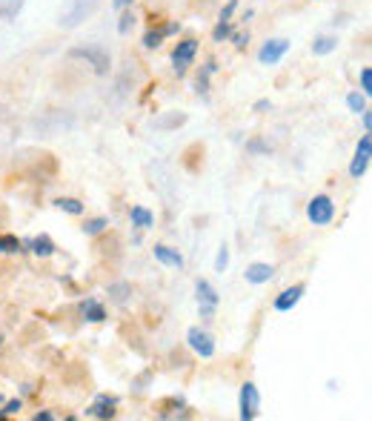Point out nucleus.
Listing matches in <instances>:
<instances>
[{
    "instance_id": "14",
    "label": "nucleus",
    "mask_w": 372,
    "mask_h": 421,
    "mask_svg": "<svg viewBox=\"0 0 372 421\" xmlns=\"http://www.w3.org/2000/svg\"><path fill=\"white\" fill-rule=\"evenodd\" d=\"M81 313H84V318H86V321H92V324L106 321V310H103V304H101V301H95V298H86V301L81 304Z\"/></svg>"
},
{
    "instance_id": "29",
    "label": "nucleus",
    "mask_w": 372,
    "mask_h": 421,
    "mask_svg": "<svg viewBox=\"0 0 372 421\" xmlns=\"http://www.w3.org/2000/svg\"><path fill=\"white\" fill-rule=\"evenodd\" d=\"M235 9H238V0H230V4H227V6H223V9H220V21H230Z\"/></svg>"
},
{
    "instance_id": "12",
    "label": "nucleus",
    "mask_w": 372,
    "mask_h": 421,
    "mask_svg": "<svg viewBox=\"0 0 372 421\" xmlns=\"http://www.w3.org/2000/svg\"><path fill=\"white\" fill-rule=\"evenodd\" d=\"M272 275H275V269L269 264H249L244 272V278L249 284H266V281H272Z\"/></svg>"
},
{
    "instance_id": "4",
    "label": "nucleus",
    "mask_w": 372,
    "mask_h": 421,
    "mask_svg": "<svg viewBox=\"0 0 372 421\" xmlns=\"http://www.w3.org/2000/svg\"><path fill=\"white\" fill-rule=\"evenodd\" d=\"M195 55H198V40H192V38H186V40H181V43L175 46V52H172L175 75H186V69L192 66Z\"/></svg>"
},
{
    "instance_id": "26",
    "label": "nucleus",
    "mask_w": 372,
    "mask_h": 421,
    "mask_svg": "<svg viewBox=\"0 0 372 421\" xmlns=\"http://www.w3.org/2000/svg\"><path fill=\"white\" fill-rule=\"evenodd\" d=\"M361 92L363 95H372V69L369 66L361 69Z\"/></svg>"
},
{
    "instance_id": "17",
    "label": "nucleus",
    "mask_w": 372,
    "mask_h": 421,
    "mask_svg": "<svg viewBox=\"0 0 372 421\" xmlns=\"http://www.w3.org/2000/svg\"><path fill=\"white\" fill-rule=\"evenodd\" d=\"M23 4H26V0H0V21L12 23V21L21 15Z\"/></svg>"
},
{
    "instance_id": "39",
    "label": "nucleus",
    "mask_w": 372,
    "mask_h": 421,
    "mask_svg": "<svg viewBox=\"0 0 372 421\" xmlns=\"http://www.w3.org/2000/svg\"><path fill=\"white\" fill-rule=\"evenodd\" d=\"M0 404H4V395H0Z\"/></svg>"
},
{
    "instance_id": "21",
    "label": "nucleus",
    "mask_w": 372,
    "mask_h": 421,
    "mask_svg": "<svg viewBox=\"0 0 372 421\" xmlns=\"http://www.w3.org/2000/svg\"><path fill=\"white\" fill-rule=\"evenodd\" d=\"M346 106H349L355 115H361V112L366 109V95H361V92H349V95H346Z\"/></svg>"
},
{
    "instance_id": "2",
    "label": "nucleus",
    "mask_w": 372,
    "mask_h": 421,
    "mask_svg": "<svg viewBox=\"0 0 372 421\" xmlns=\"http://www.w3.org/2000/svg\"><path fill=\"white\" fill-rule=\"evenodd\" d=\"M95 4H98V0H72V6L60 15V26H66V29L81 26L95 12Z\"/></svg>"
},
{
    "instance_id": "11",
    "label": "nucleus",
    "mask_w": 372,
    "mask_h": 421,
    "mask_svg": "<svg viewBox=\"0 0 372 421\" xmlns=\"http://www.w3.org/2000/svg\"><path fill=\"white\" fill-rule=\"evenodd\" d=\"M301 296H304V284H295V287L283 290V293L275 298V310H278V313H289L298 301H301Z\"/></svg>"
},
{
    "instance_id": "30",
    "label": "nucleus",
    "mask_w": 372,
    "mask_h": 421,
    "mask_svg": "<svg viewBox=\"0 0 372 421\" xmlns=\"http://www.w3.org/2000/svg\"><path fill=\"white\" fill-rule=\"evenodd\" d=\"M247 150L249 152H272V147L264 144V140H252V144H247Z\"/></svg>"
},
{
    "instance_id": "37",
    "label": "nucleus",
    "mask_w": 372,
    "mask_h": 421,
    "mask_svg": "<svg viewBox=\"0 0 372 421\" xmlns=\"http://www.w3.org/2000/svg\"><path fill=\"white\" fill-rule=\"evenodd\" d=\"M132 4H135V0H112L115 9H126V6H132Z\"/></svg>"
},
{
    "instance_id": "16",
    "label": "nucleus",
    "mask_w": 372,
    "mask_h": 421,
    "mask_svg": "<svg viewBox=\"0 0 372 421\" xmlns=\"http://www.w3.org/2000/svg\"><path fill=\"white\" fill-rule=\"evenodd\" d=\"M26 247H32V252H35V255H40V258L55 255V241H52L49 235H38V238L26 241Z\"/></svg>"
},
{
    "instance_id": "13",
    "label": "nucleus",
    "mask_w": 372,
    "mask_h": 421,
    "mask_svg": "<svg viewBox=\"0 0 372 421\" xmlns=\"http://www.w3.org/2000/svg\"><path fill=\"white\" fill-rule=\"evenodd\" d=\"M155 258H158L161 264H167V266H175V269L184 266V255H181L178 249L167 247V244H155Z\"/></svg>"
},
{
    "instance_id": "22",
    "label": "nucleus",
    "mask_w": 372,
    "mask_h": 421,
    "mask_svg": "<svg viewBox=\"0 0 372 421\" xmlns=\"http://www.w3.org/2000/svg\"><path fill=\"white\" fill-rule=\"evenodd\" d=\"M0 252H23V244L15 235H0Z\"/></svg>"
},
{
    "instance_id": "3",
    "label": "nucleus",
    "mask_w": 372,
    "mask_h": 421,
    "mask_svg": "<svg viewBox=\"0 0 372 421\" xmlns=\"http://www.w3.org/2000/svg\"><path fill=\"white\" fill-rule=\"evenodd\" d=\"M369 155H372V137H369V132H363L361 140H358V147H355V158H352V164H349V175H352V178H363V175H366Z\"/></svg>"
},
{
    "instance_id": "8",
    "label": "nucleus",
    "mask_w": 372,
    "mask_h": 421,
    "mask_svg": "<svg viewBox=\"0 0 372 421\" xmlns=\"http://www.w3.org/2000/svg\"><path fill=\"white\" fill-rule=\"evenodd\" d=\"M258 407H261L258 387H255L252 381H247V384L241 387V418H244V421L258 418Z\"/></svg>"
},
{
    "instance_id": "5",
    "label": "nucleus",
    "mask_w": 372,
    "mask_h": 421,
    "mask_svg": "<svg viewBox=\"0 0 372 421\" xmlns=\"http://www.w3.org/2000/svg\"><path fill=\"white\" fill-rule=\"evenodd\" d=\"M186 341H189V347L195 349V353H198L201 359H212V356H215V338H212L206 330H201V327H189Z\"/></svg>"
},
{
    "instance_id": "9",
    "label": "nucleus",
    "mask_w": 372,
    "mask_h": 421,
    "mask_svg": "<svg viewBox=\"0 0 372 421\" xmlns=\"http://www.w3.org/2000/svg\"><path fill=\"white\" fill-rule=\"evenodd\" d=\"M195 293H198V304H201V315L203 318H212V313H215V307H218V293H215V287L209 284V281H198L195 284Z\"/></svg>"
},
{
    "instance_id": "34",
    "label": "nucleus",
    "mask_w": 372,
    "mask_h": 421,
    "mask_svg": "<svg viewBox=\"0 0 372 421\" xmlns=\"http://www.w3.org/2000/svg\"><path fill=\"white\" fill-rule=\"evenodd\" d=\"M161 32H164V38H169V35H178V32H181V23H178V21H175V23H167Z\"/></svg>"
},
{
    "instance_id": "35",
    "label": "nucleus",
    "mask_w": 372,
    "mask_h": 421,
    "mask_svg": "<svg viewBox=\"0 0 372 421\" xmlns=\"http://www.w3.org/2000/svg\"><path fill=\"white\" fill-rule=\"evenodd\" d=\"M361 123H363V129L369 132V126H372V115H369V109H363V112H361Z\"/></svg>"
},
{
    "instance_id": "32",
    "label": "nucleus",
    "mask_w": 372,
    "mask_h": 421,
    "mask_svg": "<svg viewBox=\"0 0 372 421\" xmlns=\"http://www.w3.org/2000/svg\"><path fill=\"white\" fill-rule=\"evenodd\" d=\"M230 38H232V43H235V46H238V49H244V46H247V43H249V35H244V32H232V35H230Z\"/></svg>"
},
{
    "instance_id": "23",
    "label": "nucleus",
    "mask_w": 372,
    "mask_h": 421,
    "mask_svg": "<svg viewBox=\"0 0 372 421\" xmlns=\"http://www.w3.org/2000/svg\"><path fill=\"white\" fill-rule=\"evenodd\" d=\"M106 227H109L106 218H89V221L84 224V232H86V235H101Z\"/></svg>"
},
{
    "instance_id": "24",
    "label": "nucleus",
    "mask_w": 372,
    "mask_h": 421,
    "mask_svg": "<svg viewBox=\"0 0 372 421\" xmlns=\"http://www.w3.org/2000/svg\"><path fill=\"white\" fill-rule=\"evenodd\" d=\"M161 43H164V32H161V29H149V32L143 35V46H146V49H158Z\"/></svg>"
},
{
    "instance_id": "18",
    "label": "nucleus",
    "mask_w": 372,
    "mask_h": 421,
    "mask_svg": "<svg viewBox=\"0 0 372 421\" xmlns=\"http://www.w3.org/2000/svg\"><path fill=\"white\" fill-rule=\"evenodd\" d=\"M335 49H338V38H335V35H318L315 43H312V52H315V55H329V52H335Z\"/></svg>"
},
{
    "instance_id": "33",
    "label": "nucleus",
    "mask_w": 372,
    "mask_h": 421,
    "mask_svg": "<svg viewBox=\"0 0 372 421\" xmlns=\"http://www.w3.org/2000/svg\"><path fill=\"white\" fill-rule=\"evenodd\" d=\"M21 407H23V401H21V398H15V401H6V410H4V412H6V415H18V412H21Z\"/></svg>"
},
{
    "instance_id": "31",
    "label": "nucleus",
    "mask_w": 372,
    "mask_h": 421,
    "mask_svg": "<svg viewBox=\"0 0 372 421\" xmlns=\"http://www.w3.org/2000/svg\"><path fill=\"white\" fill-rule=\"evenodd\" d=\"M109 293H112L118 301H123V298H126L123 293H129V284H112V287H109Z\"/></svg>"
},
{
    "instance_id": "1",
    "label": "nucleus",
    "mask_w": 372,
    "mask_h": 421,
    "mask_svg": "<svg viewBox=\"0 0 372 421\" xmlns=\"http://www.w3.org/2000/svg\"><path fill=\"white\" fill-rule=\"evenodd\" d=\"M307 218L315 224V227H327L332 224L335 218V203L329 195H315L310 203H307Z\"/></svg>"
},
{
    "instance_id": "36",
    "label": "nucleus",
    "mask_w": 372,
    "mask_h": 421,
    "mask_svg": "<svg viewBox=\"0 0 372 421\" xmlns=\"http://www.w3.org/2000/svg\"><path fill=\"white\" fill-rule=\"evenodd\" d=\"M266 109H272V103H269L266 98H261V101L255 103V112H266Z\"/></svg>"
},
{
    "instance_id": "27",
    "label": "nucleus",
    "mask_w": 372,
    "mask_h": 421,
    "mask_svg": "<svg viewBox=\"0 0 372 421\" xmlns=\"http://www.w3.org/2000/svg\"><path fill=\"white\" fill-rule=\"evenodd\" d=\"M132 26H135V15H132V12H123V15H120V23H118V32H120V35H129Z\"/></svg>"
},
{
    "instance_id": "15",
    "label": "nucleus",
    "mask_w": 372,
    "mask_h": 421,
    "mask_svg": "<svg viewBox=\"0 0 372 421\" xmlns=\"http://www.w3.org/2000/svg\"><path fill=\"white\" fill-rule=\"evenodd\" d=\"M129 218H132V227H137V230H149L155 224V215L149 213L146 206H132L129 209Z\"/></svg>"
},
{
    "instance_id": "10",
    "label": "nucleus",
    "mask_w": 372,
    "mask_h": 421,
    "mask_svg": "<svg viewBox=\"0 0 372 421\" xmlns=\"http://www.w3.org/2000/svg\"><path fill=\"white\" fill-rule=\"evenodd\" d=\"M115 407H118V398L115 395H98L95 404L86 410V415H92V418H112L115 415Z\"/></svg>"
},
{
    "instance_id": "6",
    "label": "nucleus",
    "mask_w": 372,
    "mask_h": 421,
    "mask_svg": "<svg viewBox=\"0 0 372 421\" xmlns=\"http://www.w3.org/2000/svg\"><path fill=\"white\" fill-rule=\"evenodd\" d=\"M72 57H86L92 66H95V72L98 75H106L109 72V55L101 49V46H78V49H72Z\"/></svg>"
},
{
    "instance_id": "38",
    "label": "nucleus",
    "mask_w": 372,
    "mask_h": 421,
    "mask_svg": "<svg viewBox=\"0 0 372 421\" xmlns=\"http://www.w3.org/2000/svg\"><path fill=\"white\" fill-rule=\"evenodd\" d=\"M35 421H52V412H38Z\"/></svg>"
},
{
    "instance_id": "19",
    "label": "nucleus",
    "mask_w": 372,
    "mask_h": 421,
    "mask_svg": "<svg viewBox=\"0 0 372 421\" xmlns=\"http://www.w3.org/2000/svg\"><path fill=\"white\" fill-rule=\"evenodd\" d=\"M55 203H57V209H63L69 215H84V203L78 198H57Z\"/></svg>"
},
{
    "instance_id": "25",
    "label": "nucleus",
    "mask_w": 372,
    "mask_h": 421,
    "mask_svg": "<svg viewBox=\"0 0 372 421\" xmlns=\"http://www.w3.org/2000/svg\"><path fill=\"white\" fill-rule=\"evenodd\" d=\"M227 266H230V249L220 247V249H218V258H215V269H218V272H227Z\"/></svg>"
},
{
    "instance_id": "20",
    "label": "nucleus",
    "mask_w": 372,
    "mask_h": 421,
    "mask_svg": "<svg viewBox=\"0 0 372 421\" xmlns=\"http://www.w3.org/2000/svg\"><path fill=\"white\" fill-rule=\"evenodd\" d=\"M230 35H232V21H218V26L212 29V40L223 43V40H230Z\"/></svg>"
},
{
    "instance_id": "28",
    "label": "nucleus",
    "mask_w": 372,
    "mask_h": 421,
    "mask_svg": "<svg viewBox=\"0 0 372 421\" xmlns=\"http://www.w3.org/2000/svg\"><path fill=\"white\" fill-rule=\"evenodd\" d=\"M186 120V115H175V118H169V120H158L155 126H161V129H169V126H181Z\"/></svg>"
},
{
    "instance_id": "7",
    "label": "nucleus",
    "mask_w": 372,
    "mask_h": 421,
    "mask_svg": "<svg viewBox=\"0 0 372 421\" xmlns=\"http://www.w3.org/2000/svg\"><path fill=\"white\" fill-rule=\"evenodd\" d=\"M286 52H289V40H286V38H272V40H266V43L261 46L258 60H261L264 66H275Z\"/></svg>"
}]
</instances>
